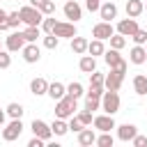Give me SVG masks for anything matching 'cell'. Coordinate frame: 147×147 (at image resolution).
Masks as SVG:
<instances>
[{
	"mask_svg": "<svg viewBox=\"0 0 147 147\" xmlns=\"http://www.w3.org/2000/svg\"><path fill=\"white\" fill-rule=\"evenodd\" d=\"M76 106H78V99H76V96L64 94V96H62V99H57V103H55V117H60V119L71 117V115H74V110H76Z\"/></svg>",
	"mask_w": 147,
	"mask_h": 147,
	"instance_id": "6da1fadb",
	"label": "cell"
},
{
	"mask_svg": "<svg viewBox=\"0 0 147 147\" xmlns=\"http://www.w3.org/2000/svg\"><path fill=\"white\" fill-rule=\"evenodd\" d=\"M124 74H126V64L110 69V74L103 78V87H106V90H113V92H117V90L122 87V83H124Z\"/></svg>",
	"mask_w": 147,
	"mask_h": 147,
	"instance_id": "7a4b0ae2",
	"label": "cell"
},
{
	"mask_svg": "<svg viewBox=\"0 0 147 147\" xmlns=\"http://www.w3.org/2000/svg\"><path fill=\"white\" fill-rule=\"evenodd\" d=\"M18 14H21V21H23L25 25H41V21H44V14H41L37 7H32V5L21 7Z\"/></svg>",
	"mask_w": 147,
	"mask_h": 147,
	"instance_id": "3957f363",
	"label": "cell"
},
{
	"mask_svg": "<svg viewBox=\"0 0 147 147\" xmlns=\"http://www.w3.org/2000/svg\"><path fill=\"white\" fill-rule=\"evenodd\" d=\"M119 94L117 92H113V90H106L103 92V96H101V110H106L108 115H115L117 110H119Z\"/></svg>",
	"mask_w": 147,
	"mask_h": 147,
	"instance_id": "277c9868",
	"label": "cell"
},
{
	"mask_svg": "<svg viewBox=\"0 0 147 147\" xmlns=\"http://www.w3.org/2000/svg\"><path fill=\"white\" fill-rule=\"evenodd\" d=\"M51 34H55V37H64V39H71V37H76L78 34V30H76V23H64V21H55V25H53V32Z\"/></svg>",
	"mask_w": 147,
	"mask_h": 147,
	"instance_id": "5b68a950",
	"label": "cell"
},
{
	"mask_svg": "<svg viewBox=\"0 0 147 147\" xmlns=\"http://www.w3.org/2000/svg\"><path fill=\"white\" fill-rule=\"evenodd\" d=\"M21 133H23V122H21V119H11V122L2 129V140H5V142H14V140L21 138Z\"/></svg>",
	"mask_w": 147,
	"mask_h": 147,
	"instance_id": "8992f818",
	"label": "cell"
},
{
	"mask_svg": "<svg viewBox=\"0 0 147 147\" xmlns=\"http://www.w3.org/2000/svg\"><path fill=\"white\" fill-rule=\"evenodd\" d=\"M21 53H23V60L28 64H34V62L41 60V51H39V46L34 41H25V46L21 48Z\"/></svg>",
	"mask_w": 147,
	"mask_h": 147,
	"instance_id": "52a82bcc",
	"label": "cell"
},
{
	"mask_svg": "<svg viewBox=\"0 0 147 147\" xmlns=\"http://www.w3.org/2000/svg\"><path fill=\"white\" fill-rule=\"evenodd\" d=\"M62 11H64V16H67V18L71 21V23H78V21L83 18V7H80V5L76 2V0H67V2H64V9H62Z\"/></svg>",
	"mask_w": 147,
	"mask_h": 147,
	"instance_id": "ba28073f",
	"label": "cell"
},
{
	"mask_svg": "<svg viewBox=\"0 0 147 147\" xmlns=\"http://www.w3.org/2000/svg\"><path fill=\"white\" fill-rule=\"evenodd\" d=\"M5 46H7V51L9 53H18L23 46H25V39H23V32L21 30H16V32H11L7 39H5Z\"/></svg>",
	"mask_w": 147,
	"mask_h": 147,
	"instance_id": "9c48e42d",
	"label": "cell"
},
{
	"mask_svg": "<svg viewBox=\"0 0 147 147\" xmlns=\"http://www.w3.org/2000/svg\"><path fill=\"white\" fill-rule=\"evenodd\" d=\"M110 34H115V28H113V23H108V21H99V23L92 28V37H94V39H108Z\"/></svg>",
	"mask_w": 147,
	"mask_h": 147,
	"instance_id": "30bf717a",
	"label": "cell"
},
{
	"mask_svg": "<svg viewBox=\"0 0 147 147\" xmlns=\"http://www.w3.org/2000/svg\"><path fill=\"white\" fill-rule=\"evenodd\" d=\"M99 16H101V21H113V18H117V5L113 2V0H103L101 2V7H99Z\"/></svg>",
	"mask_w": 147,
	"mask_h": 147,
	"instance_id": "8fae6325",
	"label": "cell"
},
{
	"mask_svg": "<svg viewBox=\"0 0 147 147\" xmlns=\"http://www.w3.org/2000/svg\"><path fill=\"white\" fill-rule=\"evenodd\" d=\"M92 124H94V129L96 131H113L117 124H115V119H113V115H96L94 119H92Z\"/></svg>",
	"mask_w": 147,
	"mask_h": 147,
	"instance_id": "7c38bea8",
	"label": "cell"
},
{
	"mask_svg": "<svg viewBox=\"0 0 147 147\" xmlns=\"http://www.w3.org/2000/svg\"><path fill=\"white\" fill-rule=\"evenodd\" d=\"M30 129H32V133H34V136L44 138L46 142H48V140H51V136H53V131H51V124H46L44 119H34V122L30 124Z\"/></svg>",
	"mask_w": 147,
	"mask_h": 147,
	"instance_id": "4fadbf2b",
	"label": "cell"
},
{
	"mask_svg": "<svg viewBox=\"0 0 147 147\" xmlns=\"http://www.w3.org/2000/svg\"><path fill=\"white\" fill-rule=\"evenodd\" d=\"M115 129H117V138H119L122 142H131L133 136L138 133V126H136V124H129V122H126V124H119V126H115Z\"/></svg>",
	"mask_w": 147,
	"mask_h": 147,
	"instance_id": "5bb4252c",
	"label": "cell"
},
{
	"mask_svg": "<svg viewBox=\"0 0 147 147\" xmlns=\"http://www.w3.org/2000/svg\"><path fill=\"white\" fill-rule=\"evenodd\" d=\"M136 30H138L136 18H129V16H126V18H122V21L117 23V32H119V34H124V37H131Z\"/></svg>",
	"mask_w": 147,
	"mask_h": 147,
	"instance_id": "9a60e30c",
	"label": "cell"
},
{
	"mask_svg": "<svg viewBox=\"0 0 147 147\" xmlns=\"http://www.w3.org/2000/svg\"><path fill=\"white\" fill-rule=\"evenodd\" d=\"M103 60H106V64H108L110 69H115V67H122V64H126V62L122 60V55H119V51H117V48L103 51Z\"/></svg>",
	"mask_w": 147,
	"mask_h": 147,
	"instance_id": "2e32d148",
	"label": "cell"
},
{
	"mask_svg": "<svg viewBox=\"0 0 147 147\" xmlns=\"http://www.w3.org/2000/svg\"><path fill=\"white\" fill-rule=\"evenodd\" d=\"M129 60H131L133 64H145V62H147V51H145V46L136 44V46L131 48V53H129Z\"/></svg>",
	"mask_w": 147,
	"mask_h": 147,
	"instance_id": "e0dca14e",
	"label": "cell"
},
{
	"mask_svg": "<svg viewBox=\"0 0 147 147\" xmlns=\"http://www.w3.org/2000/svg\"><path fill=\"white\" fill-rule=\"evenodd\" d=\"M30 92H32L34 96H44V94L48 92V80H46V78H32V80H30Z\"/></svg>",
	"mask_w": 147,
	"mask_h": 147,
	"instance_id": "ac0fdd59",
	"label": "cell"
},
{
	"mask_svg": "<svg viewBox=\"0 0 147 147\" xmlns=\"http://www.w3.org/2000/svg\"><path fill=\"white\" fill-rule=\"evenodd\" d=\"M142 11H145L142 0H126V16L129 18H138Z\"/></svg>",
	"mask_w": 147,
	"mask_h": 147,
	"instance_id": "d6986e66",
	"label": "cell"
},
{
	"mask_svg": "<svg viewBox=\"0 0 147 147\" xmlns=\"http://www.w3.org/2000/svg\"><path fill=\"white\" fill-rule=\"evenodd\" d=\"M53 101H57V99H62L64 94H67V85H62V83H48V92H46Z\"/></svg>",
	"mask_w": 147,
	"mask_h": 147,
	"instance_id": "ffe728a7",
	"label": "cell"
},
{
	"mask_svg": "<svg viewBox=\"0 0 147 147\" xmlns=\"http://www.w3.org/2000/svg\"><path fill=\"white\" fill-rule=\"evenodd\" d=\"M94 140H96V133H94L92 129H87V126H83V129L78 131V145H83V147H87V145H94Z\"/></svg>",
	"mask_w": 147,
	"mask_h": 147,
	"instance_id": "44dd1931",
	"label": "cell"
},
{
	"mask_svg": "<svg viewBox=\"0 0 147 147\" xmlns=\"http://www.w3.org/2000/svg\"><path fill=\"white\" fill-rule=\"evenodd\" d=\"M87 44H90V41H87L85 37H78V34L71 37V51H74L76 55H85V53H87Z\"/></svg>",
	"mask_w": 147,
	"mask_h": 147,
	"instance_id": "7402d4cb",
	"label": "cell"
},
{
	"mask_svg": "<svg viewBox=\"0 0 147 147\" xmlns=\"http://www.w3.org/2000/svg\"><path fill=\"white\" fill-rule=\"evenodd\" d=\"M78 69H80L83 74H92V71L96 69V57H92V55H83L80 62H78Z\"/></svg>",
	"mask_w": 147,
	"mask_h": 147,
	"instance_id": "603a6c76",
	"label": "cell"
},
{
	"mask_svg": "<svg viewBox=\"0 0 147 147\" xmlns=\"http://www.w3.org/2000/svg\"><path fill=\"white\" fill-rule=\"evenodd\" d=\"M133 90H136V94H147V76L145 74H136L133 76Z\"/></svg>",
	"mask_w": 147,
	"mask_h": 147,
	"instance_id": "cb8c5ba5",
	"label": "cell"
},
{
	"mask_svg": "<svg viewBox=\"0 0 147 147\" xmlns=\"http://www.w3.org/2000/svg\"><path fill=\"white\" fill-rule=\"evenodd\" d=\"M21 32H23L25 41H37L41 37V28L39 25H25V30H21Z\"/></svg>",
	"mask_w": 147,
	"mask_h": 147,
	"instance_id": "d4e9b609",
	"label": "cell"
},
{
	"mask_svg": "<svg viewBox=\"0 0 147 147\" xmlns=\"http://www.w3.org/2000/svg\"><path fill=\"white\" fill-rule=\"evenodd\" d=\"M103 51H106V46H103V39H92V41L87 44V53H90L92 57H96V55H103Z\"/></svg>",
	"mask_w": 147,
	"mask_h": 147,
	"instance_id": "484cf974",
	"label": "cell"
},
{
	"mask_svg": "<svg viewBox=\"0 0 147 147\" xmlns=\"http://www.w3.org/2000/svg\"><path fill=\"white\" fill-rule=\"evenodd\" d=\"M51 131H53V136H64V133L69 131V124H67L64 119L55 117V119H53V124H51Z\"/></svg>",
	"mask_w": 147,
	"mask_h": 147,
	"instance_id": "4316f807",
	"label": "cell"
},
{
	"mask_svg": "<svg viewBox=\"0 0 147 147\" xmlns=\"http://www.w3.org/2000/svg\"><path fill=\"white\" fill-rule=\"evenodd\" d=\"M5 113H7L11 119H21L25 110H23V106H21V103H9V106L5 108Z\"/></svg>",
	"mask_w": 147,
	"mask_h": 147,
	"instance_id": "83f0119b",
	"label": "cell"
},
{
	"mask_svg": "<svg viewBox=\"0 0 147 147\" xmlns=\"http://www.w3.org/2000/svg\"><path fill=\"white\" fill-rule=\"evenodd\" d=\"M108 41H110V48H117V51H122V48L126 46V37L119 34V32H117V34H110Z\"/></svg>",
	"mask_w": 147,
	"mask_h": 147,
	"instance_id": "f1b7e54d",
	"label": "cell"
},
{
	"mask_svg": "<svg viewBox=\"0 0 147 147\" xmlns=\"http://www.w3.org/2000/svg\"><path fill=\"white\" fill-rule=\"evenodd\" d=\"M99 147H113V142H115V138L110 136V131H101V136H96V140H94Z\"/></svg>",
	"mask_w": 147,
	"mask_h": 147,
	"instance_id": "f546056e",
	"label": "cell"
},
{
	"mask_svg": "<svg viewBox=\"0 0 147 147\" xmlns=\"http://www.w3.org/2000/svg\"><path fill=\"white\" fill-rule=\"evenodd\" d=\"M67 94H69V96H76V99H78V96L83 94V85H80L78 80L69 83V85H67Z\"/></svg>",
	"mask_w": 147,
	"mask_h": 147,
	"instance_id": "4dcf8cb0",
	"label": "cell"
},
{
	"mask_svg": "<svg viewBox=\"0 0 147 147\" xmlns=\"http://www.w3.org/2000/svg\"><path fill=\"white\" fill-rule=\"evenodd\" d=\"M37 9H39V11L44 14V16H51V14L55 11V2H53V0H44V2H41V5L37 7Z\"/></svg>",
	"mask_w": 147,
	"mask_h": 147,
	"instance_id": "1f68e13d",
	"label": "cell"
},
{
	"mask_svg": "<svg viewBox=\"0 0 147 147\" xmlns=\"http://www.w3.org/2000/svg\"><path fill=\"white\" fill-rule=\"evenodd\" d=\"M7 23H9V28H18L23 21H21V14L18 11H7Z\"/></svg>",
	"mask_w": 147,
	"mask_h": 147,
	"instance_id": "d6a6232c",
	"label": "cell"
},
{
	"mask_svg": "<svg viewBox=\"0 0 147 147\" xmlns=\"http://www.w3.org/2000/svg\"><path fill=\"white\" fill-rule=\"evenodd\" d=\"M131 39H133L136 44L145 46V44H147V30H140V28H138V30H136V32L131 34Z\"/></svg>",
	"mask_w": 147,
	"mask_h": 147,
	"instance_id": "836d02e7",
	"label": "cell"
},
{
	"mask_svg": "<svg viewBox=\"0 0 147 147\" xmlns=\"http://www.w3.org/2000/svg\"><path fill=\"white\" fill-rule=\"evenodd\" d=\"M57 44H60V37H55V34H46V37H44V46H46V48L55 51Z\"/></svg>",
	"mask_w": 147,
	"mask_h": 147,
	"instance_id": "e575fe53",
	"label": "cell"
},
{
	"mask_svg": "<svg viewBox=\"0 0 147 147\" xmlns=\"http://www.w3.org/2000/svg\"><path fill=\"white\" fill-rule=\"evenodd\" d=\"M103 78H106V76H103V74H99V71L94 69V71L90 74V85H96V87H103Z\"/></svg>",
	"mask_w": 147,
	"mask_h": 147,
	"instance_id": "d590c367",
	"label": "cell"
},
{
	"mask_svg": "<svg viewBox=\"0 0 147 147\" xmlns=\"http://www.w3.org/2000/svg\"><path fill=\"white\" fill-rule=\"evenodd\" d=\"M9 67H11V55H9V51L0 48V69H9Z\"/></svg>",
	"mask_w": 147,
	"mask_h": 147,
	"instance_id": "8d00e7d4",
	"label": "cell"
},
{
	"mask_svg": "<svg viewBox=\"0 0 147 147\" xmlns=\"http://www.w3.org/2000/svg\"><path fill=\"white\" fill-rule=\"evenodd\" d=\"M53 25H55V18H51V16H44V21H41V25H39V28H41L46 34H51V32H53Z\"/></svg>",
	"mask_w": 147,
	"mask_h": 147,
	"instance_id": "74e56055",
	"label": "cell"
},
{
	"mask_svg": "<svg viewBox=\"0 0 147 147\" xmlns=\"http://www.w3.org/2000/svg\"><path fill=\"white\" fill-rule=\"evenodd\" d=\"M103 92H106V87L90 85V90H87V96H90V99H101V96H103Z\"/></svg>",
	"mask_w": 147,
	"mask_h": 147,
	"instance_id": "f35d334b",
	"label": "cell"
},
{
	"mask_svg": "<svg viewBox=\"0 0 147 147\" xmlns=\"http://www.w3.org/2000/svg\"><path fill=\"white\" fill-rule=\"evenodd\" d=\"M76 117L83 122V126H90V124H92V119H94V117H92V113H90V110H85V108H83V110H80Z\"/></svg>",
	"mask_w": 147,
	"mask_h": 147,
	"instance_id": "ab89813d",
	"label": "cell"
},
{
	"mask_svg": "<svg viewBox=\"0 0 147 147\" xmlns=\"http://www.w3.org/2000/svg\"><path fill=\"white\" fill-rule=\"evenodd\" d=\"M99 106H101V99H85V110H90V113H94V110H99Z\"/></svg>",
	"mask_w": 147,
	"mask_h": 147,
	"instance_id": "60d3db41",
	"label": "cell"
},
{
	"mask_svg": "<svg viewBox=\"0 0 147 147\" xmlns=\"http://www.w3.org/2000/svg\"><path fill=\"white\" fill-rule=\"evenodd\" d=\"M131 142H133V147H147V136H140V133H136Z\"/></svg>",
	"mask_w": 147,
	"mask_h": 147,
	"instance_id": "b9f144b4",
	"label": "cell"
},
{
	"mask_svg": "<svg viewBox=\"0 0 147 147\" xmlns=\"http://www.w3.org/2000/svg\"><path fill=\"white\" fill-rule=\"evenodd\" d=\"M80 129H83V122H80L78 117H74V115H71V122H69V131H76V133H78Z\"/></svg>",
	"mask_w": 147,
	"mask_h": 147,
	"instance_id": "7bdbcfd3",
	"label": "cell"
},
{
	"mask_svg": "<svg viewBox=\"0 0 147 147\" xmlns=\"http://www.w3.org/2000/svg\"><path fill=\"white\" fill-rule=\"evenodd\" d=\"M2 30H9V23H7V11L0 7V32Z\"/></svg>",
	"mask_w": 147,
	"mask_h": 147,
	"instance_id": "ee69618b",
	"label": "cell"
},
{
	"mask_svg": "<svg viewBox=\"0 0 147 147\" xmlns=\"http://www.w3.org/2000/svg\"><path fill=\"white\" fill-rule=\"evenodd\" d=\"M85 7H87L90 11H99V7H101V0H85Z\"/></svg>",
	"mask_w": 147,
	"mask_h": 147,
	"instance_id": "f6af8a7d",
	"label": "cell"
},
{
	"mask_svg": "<svg viewBox=\"0 0 147 147\" xmlns=\"http://www.w3.org/2000/svg\"><path fill=\"white\" fill-rule=\"evenodd\" d=\"M44 145H46V140H44V138H39V136H34V138L28 142V147H44Z\"/></svg>",
	"mask_w": 147,
	"mask_h": 147,
	"instance_id": "bcb514c9",
	"label": "cell"
},
{
	"mask_svg": "<svg viewBox=\"0 0 147 147\" xmlns=\"http://www.w3.org/2000/svg\"><path fill=\"white\" fill-rule=\"evenodd\" d=\"M5 115H7V113H5V110H2V108H0V126H2V124H5Z\"/></svg>",
	"mask_w": 147,
	"mask_h": 147,
	"instance_id": "7dc6e473",
	"label": "cell"
},
{
	"mask_svg": "<svg viewBox=\"0 0 147 147\" xmlns=\"http://www.w3.org/2000/svg\"><path fill=\"white\" fill-rule=\"evenodd\" d=\"M41 2H44V0H30V5H32V7H39Z\"/></svg>",
	"mask_w": 147,
	"mask_h": 147,
	"instance_id": "c3c4849f",
	"label": "cell"
},
{
	"mask_svg": "<svg viewBox=\"0 0 147 147\" xmlns=\"http://www.w3.org/2000/svg\"><path fill=\"white\" fill-rule=\"evenodd\" d=\"M145 11H147V5H145Z\"/></svg>",
	"mask_w": 147,
	"mask_h": 147,
	"instance_id": "681fc988",
	"label": "cell"
},
{
	"mask_svg": "<svg viewBox=\"0 0 147 147\" xmlns=\"http://www.w3.org/2000/svg\"><path fill=\"white\" fill-rule=\"evenodd\" d=\"M145 51H147V44H145Z\"/></svg>",
	"mask_w": 147,
	"mask_h": 147,
	"instance_id": "f907efd6",
	"label": "cell"
},
{
	"mask_svg": "<svg viewBox=\"0 0 147 147\" xmlns=\"http://www.w3.org/2000/svg\"><path fill=\"white\" fill-rule=\"evenodd\" d=\"M0 48H2V44H0Z\"/></svg>",
	"mask_w": 147,
	"mask_h": 147,
	"instance_id": "816d5d0a",
	"label": "cell"
},
{
	"mask_svg": "<svg viewBox=\"0 0 147 147\" xmlns=\"http://www.w3.org/2000/svg\"><path fill=\"white\" fill-rule=\"evenodd\" d=\"M16 2H18V0H16Z\"/></svg>",
	"mask_w": 147,
	"mask_h": 147,
	"instance_id": "f5cc1de1",
	"label": "cell"
}]
</instances>
